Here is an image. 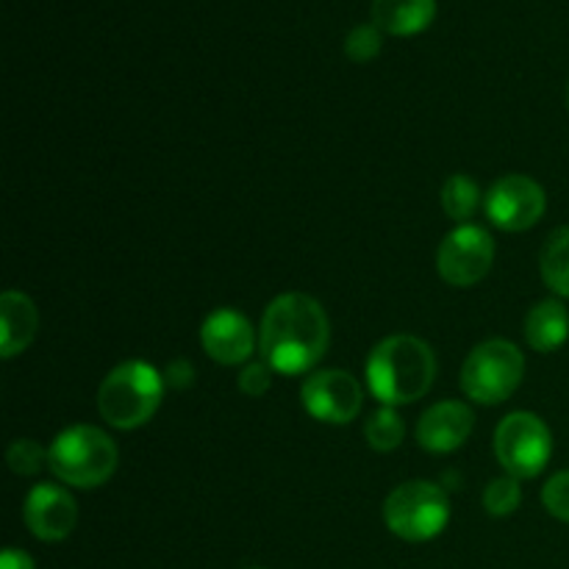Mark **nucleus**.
I'll return each instance as SVG.
<instances>
[{
    "instance_id": "6e6552de",
    "label": "nucleus",
    "mask_w": 569,
    "mask_h": 569,
    "mask_svg": "<svg viewBox=\"0 0 569 569\" xmlns=\"http://www.w3.org/2000/svg\"><path fill=\"white\" fill-rule=\"evenodd\" d=\"M495 261V242L483 228L459 226L442 239L437 250V270L450 287H476L489 276Z\"/></svg>"
},
{
    "instance_id": "bb28decb",
    "label": "nucleus",
    "mask_w": 569,
    "mask_h": 569,
    "mask_svg": "<svg viewBox=\"0 0 569 569\" xmlns=\"http://www.w3.org/2000/svg\"><path fill=\"white\" fill-rule=\"evenodd\" d=\"M567 98H569V92H567Z\"/></svg>"
},
{
    "instance_id": "393cba45",
    "label": "nucleus",
    "mask_w": 569,
    "mask_h": 569,
    "mask_svg": "<svg viewBox=\"0 0 569 569\" xmlns=\"http://www.w3.org/2000/svg\"><path fill=\"white\" fill-rule=\"evenodd\" d=\"M167 383L170 387H189L192 383V367H189V361H172L170 370H167Z\"/></svg>"
},
{
    "instance_id": "f8f14e48",
    "label": "nucleus",
    "mask_w": 569,
    "mask_h": 569,
    "mask_svg": "<svg viewBox=\"0 0 569 569\" xmlns=\"http://www.w3.org/2000/svg\"><path fill=\"white\" fill-rule=\"evenodd\" d=\"M200 342H203L209 359H214L217 365H242L253 356V326L239 311L217 309L214 315L206 317L203 328H200Z\"/></svg>"
},
{
    "instance_id": "aec40b11",
    "label": "nucleus",
    "mask_w": 569,
    "mask_h": 569,
    "mask_svg": "<svg viewBox=\"0 0 569 569\" xmlns=\"http://www.w3.org/2000/svg\"><path fill=\"white\" fill-rule=\"evenodd\" d=\"M522 489L517 478H495L487 489H483V509L492 517H509L520 509Z\"/></svg>"
},
{
    "instance_id": "f03ea898",
    "label": "nucleus",
    "mask_w": 569,
    "mask_h": 569,
    "mask_svg": "<svg viewBox=\"0 0 569 569\" xmlns=\"http://www.w3.org/2000/svg\"><path fill=\"white\" fill-rule=\"evenodd\" d=\"M437 378V359L428 342L411 333H395L372 348L367 361L370 392L383 406H406L428 395Z\"/></svg>"
},
{
    "instance_id": "a878e982",
    "label": "nucleus",
    "mask_w": 569,
    "mask_h": 569,
    "mask_svg": "<svg viewBox=\"0 0 569 569\" xmlns=\"http://www.w3.org/2000/svg\"><path fill=\"white\" fill-rule=\"evenodd\" d=\"M0 569H33V561L31 556L22 553V550H3V556H0Z\"/></svg>"
},
{
    "instance_id": "5701e85b",
    "label": "nucleus",
    "mask_w": 569,
    "mask_h": 569,
    "mask_svg": "<svg viewBox=\"0 0 569 569\" xmlns=\"http://www.w3.org/2000/svg\"><path fill=\"white\" fill-rule=\"evenodd\" d=\"M542 503L556 520L569 522V470L550 478L542 489Z\"/></svg>"
},
{
    "instance_id": "2eb2a0df",
    "label": "nucleus",
    "mask_w": 569,
    "mask_h": 569,
    "mask_svg": "<svg viewBox=\"0 0 569 569\" xmlns=\"http://www.w3.org/2000/svg\"><path fill=\"white\" fill-rule=\"evenodd\" d=\"M437 17V0H372V26L392 37L422 33Z\"/></svg>"
},
{
    "instance_id": "6ab92c4d",
    "label": "nucleus",
    "mask_w": 569,
    "mask_h": 569,
    "mask_svg": "<svg viewBox=\"0 0 569 569\" xmlns=\"http://www.w3.org/2000/svg\"><path fill=\"white\" fill-rule=\"evenodd\" d=\"M403 433H406L403 420L395 415L392 406H383V409H378L365 426L367 445H370L372 450H378V453H389V450L400 448V442H403Z\"/></svg>"
},
{
    "instance_id": "20e7f679",
    "label": "nucleus",
    "mask_w": 569,
    "mask_h": 569,
    "mask_svg": "<svg viewBox=\"0 0 569 569\" xmlns=\"http://www.w3.org/2000/svg\"><path fill=\"white\" fill-rule=\"evenodd\" d=\"M48 467L67 487L94 489L117 470V445L94 426H72L48 448Z\"/></svg>"
},
{
    "instance_id": "4be33fe9",
    "label": "nucleus",
    "mask_w": 569,
    "mask_h": 569,
    "mask_svg": "<svg viewBox=\"0 0 569 569\" xmlns=\"http://www.w3.org/2000/svg\"><path fill=\"white\" fill-rule=\"evenodd\" d=\"M381 31H378L372 22H367V26H356L353 31L348 33V39H345V53H348L350 61L365 64V61H372L381 53Z\"/></svg>"
},
{
    "instance_id": "0eeeda50",
    "label": "nucleus",
    "mask_w": 569,
    "mask_h": 569,
    "mask_svg": "<svg viewBox=\"0 0 569 569\" xmlns=\"http://www.w3.org/2000/svg\"><path fill=\"white\" fill-rule=\"evenodd\" d=\"M495 453L511 478H537L553 456L550 428L531 411H515L495 431Z\"/></svg>"
},
{
    "instance_id": "b1692460",
    "label": "nucleus",
    "mask_w": 569,
    "mask_h": 569,
    "mask_svg": "<svg viewBox=\"0 0 569 569\" xmlns=\"http://www.w3.org/2000/svg\"><path fill=\"white\" fill-rule=\"evenodd\" d=\"M270 365H248L239 372V389L250 398H261L270 389Z\"/></svg>"
},
{
    "instance_id": "f3484780",
    "label": "nucleus",
    "mask_w": 569,
    "mask_h": 569,
    "mask_svg": "<svg viewBox=\"0 0 569 569\" xmlns=\"http://www.w3.org/2000/svg\"><path fill=\"white\" fill-rule=\"evenodd\" d=\"M539 270L559 298H569V226L550 233L539 256Z\"/></svg>"
},
{
    "instance_id": "9b49d317",
    "label": "nucleus",
    "mask_w": 569,
    "mask_h": 569,
    "mask_svg": "<svg viewBox=\"0 0 569 569\" xmlns=\"http://www.w3.org/2000/svg\"><path fill=\"white\" fill-rule=\"evenodd\" d=\"M22 517H26L28 531L37 539H42V542H61L76 528L78 509L67 489L56 487V483H39V487L28 492Z\"/></svg>"
},
{
    "instance_id": "ddd939ff",
    "label": "nucleus",
    "mask_w": 569,
    "mask_h": 569,
    "mask_svg": "<svg viewBox=\"0 0 569 569\" xmlns=\"http://www.w3.org/2000/svg\"><path fill=\"white\" fill-rule=\"evenodd\" d=\"M476 417L459 400L431 406L417 422V442L428 453H453L470 439Z\"/></svg>"
},
{
    "instance_id": "dca6fc26",
    "label": "nucleus",
    "mask_w": 569,
    "mask_h": 569,
    "mask_svg": "<svg viewBox=\"0 0 569 569\" xmlns=\"http://www.w3.org/2000/svg\"><path fill=\"white\" fill-rule=\"evenodd\" d=\"M569 337V311L559 300H542L526 317V339L537 353H553Z\"/></svg>"
},
{
    "instance_id": "39448f33",
    "label": "nucleus",
    "mask_w": 569,
    "mask_h": 569,
    "mask_svg": "<svg viewBox=\"0 0 569 569\" xmlns=\"http://www.w3.org/2000/svg\"><path fill=\"white\" fill-rule=\"evenodd\" d=\"M526 376L520 348L506 339L481 342L461 367V389L467 398L483 406H498L517 392Z\"/></svg>"
},
{
    "instance_id": "7ed1b4c3",
    "label": "nucleus",
    "mask_w": 569,
    "mask_h": 569,
    "mask_svg": "<svg viewBox=\"0 0 569 569\" xmlns=\"http://www.w3.org/2000/svg\"><path fill=\"white\" fill-rule=\"evenodd\" d=\"M161 398L164 378L148 361H122L100 383L98 409L111 428L133 431L159 411Z\"/></svg>"
},
{
    "instance_id": "a211bd4d",
    "label": "nucleus",
    "mask_w": 569,
    "mask_h": 569,
    "mask_svg": "<svg viewBox=\"0 0 569 569\" xmlns=\"http://www.w3.org/2000/svg\"><path fill=\"white\" fill-rule=\"evenodd\" d=\"M478 203H481V192H478L476 181L461 172L450 176L442 187V209L450 220L467 222L472 220V214L478 211Z\"/></svg>"
},
{
    "instance_id": "9d476101",
    "label": "nucleus",
    "mask_w": 569,
    "mask_h": 569,
    "mask_svg": "<svg viewBox=\"0 0 569 569\" xmlns=\"http://www.w3.org/2000/svg\"><path fill=\"white\" fill-rule=\"evenodd\" d=\"M300 398H303V409L328 426H345L361 411L359 381L345 370L315 372L306 378Z\"/></svg>"
},
{
    "instance_id": "4468645a",
    "label": "nucleus",
    "mask_w": 569,
    "mask_h": 569,
    "mask_svg": "<svg viewBox=\"0 0 569 569\" xmlns=\"http://www.w3.org/2000/svg\"><path fill=\"white\" fill-rule=\"evenodd\" d=\"M39 328V315L37 306L28 295L3 292L0 298V350H3V359H14L20 356L28 345L33 342Z\"/></svg>"
},
{
    "instance_id": "423d86ee",
    "label": "nucleus",
    "mask_w": 569,
    "mask_h": 569,
    "mask_svg": "<svg viewBox=\"0 0 569 569\" xmlns=\"http://www.w3.org/2000/svg\"><path fill=\"white\" fill-rule=\"evenodd\" d=\"M383 520L395 537L406 542H428L448 528L450 498L431 481H409L383 503Z\"/></svg>"
},
{
    "instance_id": "f257e3e1",
    "label": "nucleus",
    "mask_w": 569,
    "mask_h": 569,
    "mask_svg": "<svg viewBox=\"0 0 569 569\" xmlns=\"http://www.w3.org/2000/svg\"><path fill=\"white\" fill-rule=\"evenodd\" d=\"M331 342L326 309L303 292L278 295L264 311L259 348L267 365L281 376H300L320 365Z\"/></svg>"
},
{
    "instance_id": "1a4fd4ad",
    "label": "nucleus",
    "mask_w": 569,
    "mask_h": 569,
    "mask_svg": "<svg viewBox=\"0 0 569 569\" xmlns=\"http://www.w3.org/2000/svg\"><path fill=\"white\" fill-rule=\"evenodd\" d=\"M487 217L500 231H528L542 220L548 209L545 189L528 176H503L487 194Z\"/></svg>"
},
{
    "instance_id": "412c9836",
    "label": "nucleus",
    "mask_w": 569,
    "mask_h": 569,
    "mask_svg": "<svg viewBox=\"0 0 569 569\" xmlns=\"http://www.w3.org/2000/svg\"><path fill=\"white\" fill-rule=\"evenodd\" d=\"M6 461H9V467L17 476H37L48 465V453L33 439H14L9 450H6Z\"/></svg>"
}]
</instances>
